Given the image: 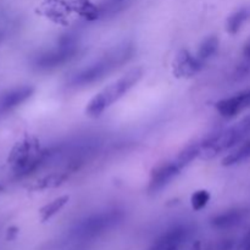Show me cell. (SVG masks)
Instances as JSON below:
<instances>
[{
	"instance_id": "1",
	"label": "cell",
	"mask_w": 250,
	"mask_h": 250,
	"mask_svg": "<svg viewBox=\"0 0 250 250\" xmlns=\"http://www.w3.org/2000/svg\"><path fill=\"white\" fill-rule=\"evenodd\" d=\"M125 219L120 209H109L85 216L72 225L62 236L43 247V250H63L81 244L89 243L119 226Z\"/></svg>"
},
{
	"instance_id": "2",
	"label": "cell",
	"mask_w": 250,
	"mask_h": 250,
	"mask_svg": "<svg viewBox=\"0 0 250 250\" xmlns=\"http://www.w3.org/2000/svg\"><path fill=\"white\" fill-rule=\"evenodd\" d=\"M133 55L134 45L132 43H122L120 45L114 46L99 59L73 73L66 82V85L67 88H72V89L89 87L94 83L100 82L105 77L129 62Z\"/></svg>"
},
{
	"instance_id": "3",
	"label": "cell",
	"mask_w": 250,
	"mask_h": 250,
	"mask_svg": "<svg viewBox=\"0 0 250 250\" xmlns=\"http://www.w3.org/2000/svg\"><path fill=\"white\" fill-rule=\"evenodd\" d=\"M80 50V44L76 34L66 33L59 38L54 48L41 51L32 59V67L39 72L55 70L70 62Z\"/></svg>"
},
{
	"instance_id": "4",
	"label": "cell",
	"mask_w": 250,
	"mask_h": 250,
	"mask_svg": "<svg viewBox=\"0 0 250 250\" xmlns=\"http://www.w3.org/2000/svg\"><path fill=\"white\" fill-rule=\"evenodd\" d=\"M143 76V70L139 67L128 71L125 76L104 88L100 93H98L89 102L87 106V114L92 117H98L106 109H109L114 103L121 99L125 94L129 92Z\"/></svg>"
},
{
	"instance_id": "5",
	"label": "cell",
	"mask_w": 250,
	"mask_h": 250,
	"mask_svg": "<svg viewBox=\"0 0 250 250\" xmlns=\"http://www.w3.org/2000/svg\"><path fill=\"white\" fill-rule=\"evenodd\" d=\"M250 136V115L242 119L233 126L208 137L200 144V155L203 159H211L222 151L233 148Z\"/></svg>"
},
{
	"instance_id": "6",
	"label": "cell",
	"mask_w": 250,
	"mask_h": 250,
	"mask_svg": "<svg viewBox=\"0 0 250 250\" xmlns=\"http://www.w3.org/2000/svg\"><path fill=\"white\" fill-rule=\"evenodd\" d=\"M193 234V229L188 225H176L164 232L146 250H181Z\"/></svg>"
},
{
	"instance_id": "7",
	"label": "cell",
	"mask_w": 250,
	"mask_h": 250,
	"mask_svg": "<svg viewBox=\"0 0 250 250\" xmlns=\"http://www.w3.org/2000/svg\"><path fill=\"white\" fill-rule=\"evenodd\" d=\"M183 168L181 167L180 164L176 161V159L166 163L160 164L156 166L153 170L150 176V181H149L148 192L150 194H155L163 190L164 188L167 187L182 171Z\"/></svg>"
},
{
	"instance_id": "8",
	"label": "cell",
	"mask_w": 250,
	"mask_h": 250,
	"mask_svg": "<svg viewBox=\"0 0 250 250\" xmlns=\"http://www.w3.org/2000/svg\"><path fill=\"white\" fill-rule=\"evenodd\" d=\"M34 88L31 85H20V87L11 88L5 90L0 94V120L7 114L23 104L33 95Z\"/></svg>"
},
{
	"instance_id": "9",
	"label": "cell",
	"mask_w": 250,
	"mask_h": 250,
	"mask_svg": "<svg viewBox=\"0 0 250 250\" xmlns=\"http://www.w3.org/2000/svg\"><path fill=\"white\" fill-rule=\"evenodd\" d=\"M250 107V88L236 93L232 97L220 100L216 104V109L220 115L226 119H232Z\"/></svg>"
},
{
	"instance_id": "10",
	"label": "cell",
	"mask_w": 250,
	"mask_h": 250,
	"mask_svg": "<svg viewBox=\"0 0 250 250\" xmlns=\"http://www.w3.org/2000/svg\"><path fill=\"white\" fill-rule=\"evenodd\" d=\"M250 216V207H238L217 214L210 221L216 229H231L243 224Z\"/></svg>"
},
{
	"instance_id": "11",
	"label": "cell",
	"mask_w": 250,
	"mask_h": 250,
	"mask_svg": "<svg viewBox=\"0 0 250 250\" xmlns=\"http://www.w3.org/2000/svg\"><path fill=\"white\" fill-rule=\"evenodd\" d=\"M205 61L193 56L188 50H182L175 62V75L177 77H192L204 68Z\"/></svg>"
},
{
	"instance_id": "12",
	"label": "cell",
	"mask_w": 250,
	"mask_h": 250,
	"mask_svg": "<svg viewBox=\"0 0 250 250\" xmlns=\"http://www.w3.org/2000/svg\"><path fill=\"white\" fill-rule=\"evenodd\" d=\"M250 20V5L248 6L241 7L236 12L231 15L227 20V31L229 34H236L237 32L241 31L242 27Z\"/></svg>"
},
{
	"instance_id": "13",
	"label": "cell",
	"mask_w": 250,
	"mask_h": 250,
	"mask_svg": "<svg viewBox=\"0 0 250 250\" xmlns=\"http://www.w3.org/2000/svg\"><path fill=\"white\" fill-rule=\"evenodd\" d=\"M250 159V139L244 142L241 146L236 149V150L232 151L231 154L226 156V158L222 160V164L225 166H232L237 165V164L244 163V161L249 160Z\"/></svg>"
},
{
	"instance_id": "14",
	"label": "cell",
	"mask_w": 250,
	"mask_h": 250,
	"mask_svg": "<svg viewBox=\"0 0 250 250\" xmlns=\"http://www.w3.org/2000/svg\"><path fill=\"white\" fill-rule=\"evenodd\" d=\"M236 241L232 238H222L211 242H197L193 250H233Z\"/></svg>"
},
{
	"instance_id": "15",
	"label": "cell",
	"mask_w": 250,
	"mask_h": 250,
	"mask_svg": "<svg viewBox=\"0 0 250 250\" xmlns=\"http://www.w3.org/2000/svg\"><path fill=\"white\" fill-rule=\"evenodd\" d=\"M219 38L216 36H211L209 38H207L205 41L202 42L199 49H198L197 56L203 61L209 60L210 58L215 55L219 50Z\"/></svg>"
},
{
	"instance_id": "16",
	"label": "cell",
	"mask_w": 250,
	"mask_h": 250,
	"mask_svg": "<svg viewBox=\"0 0 250 250\" xmlns=\"http://www.w3.org/2000/svg\"><path fill=\"white\" fill-rule=\"evenodd\" d=\"M68 176H70V173L66 172V171L50 173V175L45 176V177H43L41 181L37 182L36 189H46V188L58 187V186H60L61 183L67 180Z\"/></svg>"
},
{
	"instance_id": "17",
	"label": "cell",
	"mask_w": 250,
	"mask_h": 250,
	"mask_svg": "<svg viewBox=\"0 0 250 250\" xmlns=\"http://www.w3.org/2000/svg\"><path fill=\"white\" fill-rule=\"evenodd\" d=\"M68 195H62V197H59L56 199H54L53 202L46 204L45 207L42 208L41 215H42V221H48L50 220L54 215L58 214L68 202Z\"/></svg>"
},
{
	"instance_id": "18",
	"label": "cell",
	"mask_w": 250,
	"mask_h": 250,
	"mask_svg": "<svg viewBox=\"0 0 250 250\" xmlns=\"http://www.w3.org/2000/svg\"><path fill=\"white\" fill-rule=\"evenodd\" d=\"M200 155V144L194 143V144H190V146H186L182 151L177 155L176 158V161L180 164V166L182 168L187 167L193 160H194L197 156Z\"/></svg>"
},
{
	"instance_id": "19",
	"label": "cell",
	"mask_w": 250,
	"mask_h": 250,
	"mask_svg": "<svg viewBox=\"0 0 250 250\" xmlns=\"http://www.w3.org/2000/svg\"><path fill=\"white\" fill-rule=\"evenodd\" d=\"M209 200H210V193L204 189L195 192L194 194L192 195V198H190V203H192L193 209L197 210V211L204 209V208L208 205V203H209Z\"/></svg>"
},
{
	"instance_id": "20",
	"label": "cell",
	"mask_w": 250,
	"mask_h": 250,
	"mask_svg": "<svg viewBox=\"0 0 250 250\" xmlns=\"http://www.w3.org/2000/svg\"><path fill=\"white\" fill-rule=\"evenodd\" d=\"M243 56H244V62L242 63L238 67V75L243 76L247 73L250 68V39L246 43L243 49Z\"/></svg>"
},
{
	"instance_id": "21",
	"label": "cell",
	"mask_w": 250,
	"mask_h": 250,
	"mask_svg": "<svg viewBox=\"0 0 250 250\" xmlns=\"http://www.w3.org/2000/svg\"><path fill=\"white\" fill-rule=\"evenodd\" d=\"M237 250H250V229L237 246Z\"/></svg>"
},
{
	"instance_id": "22",
	"label": "cell",
	"mask_w": 250,
	"mask_h": 250,
	"mask_svg": "<svg viewBox=\"0 0 250 250\" xmlns=\"http://www.w3.org/2000/svg\"><path fill=\"white\" fill-rule=\"evenodd\" d=\"M2 37H4V34H2V32H0V42L2 41Z\"/></svg>"
}]
</instances>
